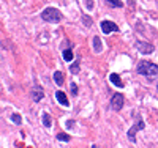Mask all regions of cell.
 Here are the masks:
<instances>
[{
    "mask_svg": "<svg viewBox=\"0 0 158 148\" xmlns=\"http://www.w3.org/2000/svg\"><path fill=\"white\" fill-rule=\"evenodd\" d=\"M136 73L139 76H144L147 79H156L158 77V65L149 60H141L136 66Z\"/></svg>",
    "mask_w": 158,
    "mask_h": 148,
    "instance_id": "cell-1",
    "label": "cell"
},
{
    "mask_svg": "<svg viewBox=\"0 0 158 148\" xmlns=\"http://www.w3.org/2000/svg\"><path fill=\"white\" fill-rule=\"evenodd\" d=\"M40 18H41L44 22H49V24H59V22H62L63 14H62L60 10H57L54 6H48V8H44L41 11Z\"/></svg>",
    "mask_w": 158,
    "mask_h": 148,
    "instance_id": "cell-2",
    "label": "cell"
},
{
    "mask_svg": "<svg viewBox=\"0 0 158 148\" xmlns=\"http://www.w3.org/2000/svg\"><path fill=\"white\" fill-rule=\"evenodd\" d=\"M144 128H146V123H144V120L138 117V118H136V122H135V125L131 126V128L128 129V132H127V137H128L130 143H136V132H138V131H142Z\"/></svg>",
    "mask_w": 158,
    "mask_h": 148,
    "instance_id": "cell-3",
    "label": "cell"
},
{
    "mask_svg": "<svg viewBox=\"0 0 158 148\" xmlns=\"http://www.w3.org/2000/svg\"><path fill=\"white\" fill-rule=\"evenodd\" d=\"M109 106H111V109L114 112H120L123 109V106H125V98L122 93H114L111 101H109Z\"/></svg>",
    "mask_w": 158,
    "mask_h": 148,
    "instance_id": "cell-4",
    "label": "cell"
},
{
    "mask_svg": "<svg viewBox=\"0 0 158 148\" xmlns=\"http://www.w3.org/2000/svg\"><path fill=\"white\" fill-rule=\"evenodd\" d=\"M100 27H101V32H103L104 35H109V33H112V32H118L117 24L112 22V21H101V22H100Z\"/></svg>",
    "mask_w": 158,
    "mask_h": 148,
    "instance_id": "cell-5",
    "label": "cell"
},
{
    "mask_svg": "<svg viewBox=\"0 0 158 148\" xmlns=\"http://www.w3.org/2000/svg\"><path fill=\"white\" fill-rule=\"evenodd\" d=\"M135 47L142 54V55H146V54H152L155 50V46L150 44V43H146V41H136L135 43Z\"/></svg>",
    "mask_w": 158,
    "mask_h": 148,
    "instance_id": "cell-6",
    "label": "cell"
},
{
    "mask_svg": "<svg viewBox=\"0 0 158 148\" xmlns=\"http://www.w3.org/2000/svg\"><path fill=\"white\" fill-rule=\"evenodd\" d=\"M32 99H33V102H40L43 98H44V91H43V88L40 87V85H35L33 88H32Z\"/></svg>",
    "mask_w": 158,
    "mask_h": 148,
    "instance_id": "cell-7",
    "label": "cell"
},
{
    "mask_svg": "<svg viewBox=\"0 0 158 148\" xmlns=\"http://www.w3.org/2000/svg\"><path fill=\"white\" fill-rule=\"evenodd\" d=\"M109 80H111V84H112V85H115L117 88H123V87H125L122 77L118 76L117 73H111V74H109Z\"/></svg>",
    "mask_w": 158,
    "mask_h": 148,
    "instance_id": "cell-8",
    "label": "cell"
},
{
    "mask_svg": "<svg viewBox=\"0 0 158 148\" xmlns=\"http://www.w3.org/2000/svg\"><path fill=\"white\" fill-rule=\"evenodd\" d=\"M56 99L59 101V104H62V106H65V107L70 106V101H68V98H67V93L62 91V90H57V91H56Z\"/></svg>",
    "mask_w": 158,
    "mask_h": 148,
    "instance_id": "cell-9",
    "label": "cell"
},
{
    "mask_svg": "<svg viewBox=\"0 0 158 148\" xmlns=\"http://www.w3.org/2000/svg\"><path fill=\"white\" fill-rule=\"evenodd\" d=\"M79 71H81V58H76L74 60V63L70 66V73L73 74V76H76V74H79Z\"/></svg>",
    "mask_w": 158,
    "mask_h": 148,
    "instance_id": "cell-10",
    "label": "cell"
},
{
    "mask_svg": "<svg viewBox=\"0 0 158 148\" xmlns=\"http://www.w3.org/2000/svg\"><path fill=\"white\" fill-rule=\"evenodd\" d=\"M41 122H43V126L44 128H51L52 126V117L48 112H43L41 114Z\"/></svg>",
    "mask_w": 158,
    "mask_h": 148,
    "instance_id": "cell-11",
    "label": "cell"
},
{
    "mask_svg": "<svg viewBox=\"0 0 158 148\" xmlns=\"http://www.w3.org/2000/svg\"><path fill=\"white\" fill-rule=\"evenodd\" d=\"M73 47H67V49H63V52H62V57H63V60L65 62H71L73 58H74V55H73V50H71Z\"/></svg>",
    "mask_w": 158,
    "mask_h": 148,
    "instance_id": "cell-12",
    "label": "cell"
},
{
    "mask_svg": "<svg viewBox=\"0 0 158 148\" xmlns=\"http://www.w3.org/2000/svg\"><path fill=\"white\" fill-rule=\"evenodd\" d=\"M63 73L62 71H54V82L60 87V85H63Z\"/></svg>",
    "mask_w": 158,
    "mask_h": 148,
    "instance_id": "cell-13",
    "label": "cell"
},
{
    "mask_svg": "<svg viewBox=\"0 0 158 148\" xmlns=\"http://www.w3.org/2000/svg\"><path fill=\"white\" fill-rule=\"evenodd\" d=\"M104 2H106V5L111 6V8H123V3L120 0H104Z\"/></svg>",
    "mask_w": 158,
    "mask_h": 148,
    "instance_id": "cell-14",
    "label": "cell"
},
{
    "mask_svg": "<svg viewBox=\"0 0 158 148\" xmlns=\"http://www.w3.org/2000/svg\"><path fill=\"white\" fill-rule=\"evenodd\" d=\"M94 50L95 52H101L103 50V44H101L100 36H94Z\"/></svg>",
    "mask_w": 158,
    "mask_h": 148,
    "instance_id": "cell-15",
    "label": "cell"
},
{
    "mask_svg": "<svg viewBox=\"0 0 158 148\" xmlns=\"http://www.w3.org/2000/svg\"><path fill=\"white\" fill-rule=\"evenodd\" d=\"M57 140L67 143V142L71 140V137H70V134H67V132H59V134H57Z\"/></svg>",
    "mask_w": 158,
    "mask_h": 148,
    "instance_id": "cell-16",
    "label": "cell"
},
{
    "mask_svg": "<svg viewBox=\"0 0 158 148\" xmlns=\"http://www.w3.org/2000/svg\"><path fill=\"white\" fill-rule=\"evenodd\" d=\"M11 122L15 123V125H18V126H19V125L22 123V117H21L19 114H13V115H11Z\"/></svg>",
    "mask_w": 158,
    "mask_h": 148,
    "instance_id": "cell-17",
    "label": "cell"
},
{
    "mask_svg": "<svg viewBox=\"0 0 158 148\" xmlns=\"http://www.w3.org/2000/svg\"><path fill=\"white\" fill-rule=\"evenodd\" d=\"M84 5H85V8L89 11H92V10H94V6H95V2H94V0H84Z\"/></svg>",
    "mask_w": 158,
    "mask_h": 148,
    "instance_id": "cell-18",
    "label": "cell"
},
{
    "mask_svg": "<svg viewBox=\"0 0 158 148\" xmlns=\"http://www.w3.org/2000/svg\"><path fill=\"white\" fill-rule=\"evenodd\" d=\"M82 22H84L87 27H90V25H92V19H90V16H87V14H82Z\"/></svg>",
    "mask_w": 158,
    "mask_h": 148,
    "instance_id": "cell-19",
    "label": "cell"
},
{
    "mask_svg": "<svg viewBox=\"0 0 158 148\" xmlns=\"http://www.w3.org/2000/svg\"><path fill=\"white\" fill-rule=\"evenodd\" d=\"M70 88H71V95L76 96V95H77V85H76V82H71Z\"/></svg>",
    "mask_w": 158,
    "mask_h": 148,
    "instance_id": "cell-20",
    "label": "cell"
},
{
    "mask_svg": "<svg viewBox=\"0 0 158 148\" xmlns=\"http://www.w3.org/2000/svg\"><path fill=\"white\" fill-rule=\"evenodd\" d=\"M74 125H76V122H74V120H68V122L65 123V126H67V129H73V128H74Z\"/></svg>",
    "mask_w": 158,
    "mask_h": 148,
    "instance_id": "cell-21",
    "label": "cell"
},
{
    "mask_svg": "<svg viewBox=\"0 0 158 148\" xmlns=\"http://www.w3.org/2000/svg\"><path fill=\"white\" fill-rule=\"evenodd\" d=\"M156 90H158V84H156Z\"/></svg>",
    "mask_w": 158,
    "mask_h": 148,
    "instance_id": "cell-22",
    "label": "cell"
}]
</instances>
